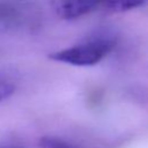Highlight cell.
Returning a JSON list of instances; mask_svg holds the SVG:
<instances>
[{
  "label": "cell",
  "mask_w": 148,
  "mask_h": 148,
  "mask_svg": "<svg viewBox=\"0 0 148 148\" xmlns=\"http://www.w3.org/2000/svg\"><path fill=\"white\" fill-rule=\"evenodd\" d=\"M98 7H103L110 12L119 13L134 9L143 5L147 0H96Z\"/></svg>",
  "instance_id": "3"
},
{
  "label": "cell",
  "mask_w": 148,
  "mask_h": 148,
  "mask_svg": "<svg viewBox=\"0 0 148 148\" xmlns=\"http://www.w3.org/2000/svg\"><path fill=\"white\" fill-rule=\"evenodd\" d=\"M14 90H15V87L10 82L3 79H0V102L8 98L14 92Z\"/></svg>",
  "instance_id": "5"
},
{
  "label": "cell",
  "mask_w": 148,
  "mask_h": 148,
  "mask_svg": "<svg viewBox=\"0 0 148 148\" xmlns=\"http://www.w3.org/2000/svg\"><path fill=\"white\" fill-rule=\"evenodd\" d=\"M116 46V39L112 37H94L80 44L54 51L49 58L57 62H62L77 67L94 66L103 60Z\"/></svg>",
  "instance_id": "1"
},
{
  "label": "cell",
  "mask_w": 148,
  "mask_h": 148,
  "mask_svg": "<svg viewBox=\"0 0 148 148\" xmlns=\"http://www.w3.org/2000/svg\"><path fill=\"white\" fill-rule=\"evenodd\" d=\"M0 148H20V147H15V146H1Z\"/></svg>",
  "instance_id": "6"
},
{
  "label": "cell",
  "mask_w": 148,
  "mask_h": 148,
  "mask_svg": "<svg viewBox=\"0 0 148 148\" xmlns=\"http://www.w3.org/2000/svg\"><path fill=\"white\" fill-rule=\"evenodd\" d=\"M39 146H40V148H74L68 142H66L59 138H54V136L42 138L39 141Z\"/></svg>",
  "instance_id": "4"
},
{
  "label": "cell",
  "mask_w": 148,
  "mask_h": 148,
  "mask_svg": "<svg viewBox=\"0 0 148 148\" xmlns=\"http://www.w3.org/2000/svg\"><path fill=\"white\" fill-rule=\"evenodd\" d=\"M51 6L62 20H75L98 8L96 0H51Z\"/></svg>",
  "instance_id": "2"
}]
</instances>
